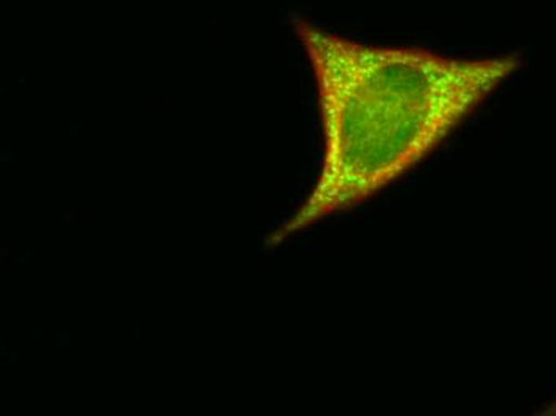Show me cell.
Here are the masks:
<instances>
[{
	"instance_id": "cell-1",
	"label": "cell",
	"mask_w": 556,
	"mask_h": 416,
	"mask_svg": "<svg viewBox=\"0 0 556 416\" xmlns=\"http://www.w3.org/2000/svg\"><path fill=\"white\" fill-rule=\"evenodd\" d=\"M318 84L325 155L301 212L273 243L368 201L429 157L523 66V56L447 59L375 47L296 23Z\"/></svg>"
}]
</instances>
